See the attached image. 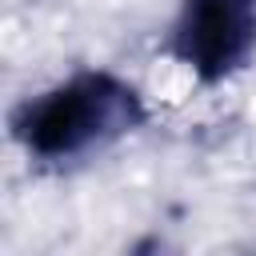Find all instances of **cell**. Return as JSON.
Instances as JSON below:
<instances>
[{
    "instance_id": "1",
    "label": "cell",
    "mask_w": 256,
    "mask_h": 256,
    "mask_svg": "<svg viewBox=\"0 0 256 256\" xmlns=\"http://www.w3.org/2000/svg\"><path fill=\"white\" fill-rule=\"evenodd\" d=\"M152 120L136 80L112 68H76L8 112V136L36 168H72L104 156Z\"/></svg>"
},
{
    "instance_id": "2",
    "label": "cell",
    "mask_w": 256,
    "mask_h": 256,
    "mask_svg": "<svg viewBox=\"0 0 256 256\" xmlns=\"http://www.w3.org/2000/svg\"><path fill=\"white\" fill-rule=\"evenodd\" d=\"M168 56L204 88L228 84L256 56V0H180Z\"/></svg>"
}]
</instances>
